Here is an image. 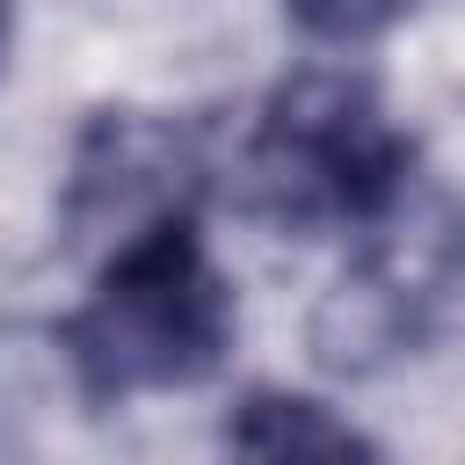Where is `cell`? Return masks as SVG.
Returning <instances> with one entry per match:
<instances>
[{
  "mask_svg": "<svg viewBox=\"0 0 465 465\" xmlns=\"http://www.w3.org/2000/svg\"><path fill=\"white\" fill-rule=\"evenodd\" d=\"M450 291V232H407V247L363 254L320 305L312 349L327 371H371L400 349H414Z\"/></svg>",
  "mask_w": 465,
  "mask_h": 465,
  "instance_id": "3",
  "label": "cell"
},
{
  "mask_svg": "<svg viewBox=\"0 0 465 465\" xmlns=\"http://www.w3.org/2000/svg\"><path fill=\"white\" fill-rule=\"evenodd\" d=\"M0 51H7V0H0Z\"/></svg>",
  "mask_w": 465,
  "mask_h": 465,
  "instance_id": "7",
  "label": "cell"
},
{
  "mask_svg": "<svg viewBox=\"0 0 465 465\" xmlns=\"http://www.w3.org/2000/svg\"><path fill=\"white\" fill-rule=\"evenodd\" d=\"M312 36H327V44H349V36H371V29H385L400 7H414V0H283Z\"/></svg>",
  "mask_w": 465,
  "mask_h": 465,
  "instance_id": "6",
  "label": "cell"
},
{
  "mask_svg": "<svg viewBox=\"0 0 465 465\" xmlns=\"http://www.w3.org/2000/svg\"><path fill=\"white\" fill-rule=\"evenodd\" d=\"M225 465H385V450L334 407L283 385H254L225 414Z\"/></svg>",
  "mask_w": 465,
  "mask_h": 465,
  "instance_id": "5",
  "label": "cell"
},
{
  "mask_svg": "<svg viewBox=\"0 0 465 465\" xmlns=\"http://www.w3.org/2000/svg\"><path fill=\"white\" fill-rule=\"evenodd\" d=\"M196 174H203V160H196V145H189L182 124L131 116V109L116 116V109H109V116L87 131L80 160H73L65 225H73V240L109 232V225H116V240H124V232H138L145 218L196 203Z\"/></svg>",
  "mask_w": 465,
  "mask_h": 465,
  "instance_id": "4",
  "label": "cell"
},
{
  "mask_svg": "<svg viewBox=\"0 0 465 465\" xmlns=\"http://www.w3.org/2000/svg\"><path fill=\"white\" fill-rule=\"evenodd\" d=\"M407 167L414 138H400L371 80L291 73L240 145V203L283 232L378 225L407 196Z\"/></svg>",
  "mask_w": 465,
  "mask_h": 465,
  "instance_id": "2",
  "label": "cell"
},
{
  "mask_svg": "<svg viewBox=\"0 0 465 465\" xmlns=\"http://www.w3.org/2000/svg\"><path fill=\"white\" fill-rule=\"evenodd\" d=\"M58 349L87 400H131V392H174L203 385L232 349V291L203 254L196 203L145 218L124 232L80 298V312L58 327Z\"/></svg>",
  "mask_w": 465,
  "mask_h": 465,
  "instance_id": "1",
  "label": "cell"
}]
</instances>
